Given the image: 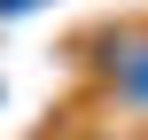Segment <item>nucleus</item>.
Wrapping results in <instances>:
<instances>
[{
	"mask_svg": "<svg viewBox=\"0 0 148 140\" xmlns=\"http://www.w3.org/2000/svg\"><path fill=\"white\" fill-rule=\"evenodd\" d=\"M0 8H23V0H0Z\"/></svg>",
	"mask_w": 148,
	"mask_h": 140,
	"instance_id": "1",
	"label": "nucleus"
}]
</instances>
